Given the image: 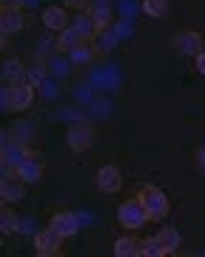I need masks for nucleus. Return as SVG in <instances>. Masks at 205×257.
<instances>
[{
  "mask_svg": "<svg viewBox=\"0 0 205 257\" xmlns=\"http://www.w3.org/2000/svg\"><path fill=\"white\" fill-rule=\"evenodd\" d=\"M34 100V86L28 80H20V83H12L6 92L0 94V103H3V111H23L32 106Z\"/></svg>",
  "mask_w": 205,
  "mask_h": 257,
  "instance_id": "f257e3e1",
  "label": "nucleus"
},
{
  "mask_svg": "<svg viewBox=\"0 0 205 257\" xmlns=\"http://www.w3.org/2000/svg\"><path fill=\"white\" fill-rule=\"evenodd\" d=\"M148 220L151 217H148V211H146V206H142L140 197H131V200L120 203V209H117V223H120L126 231L142 229Z\"/></svg>",
  "mask_w": 205,
  "mask_h": 257,
  "instance_id": "f03ea898",
  "label": "nucleus"
},
{
  "mask_svg": "<svg viewBox=\"0 0 205 257\" xmlns=\"http://www.w3.org/2000/svg\"><path fill=\"white\" fill-rule=\"evenodd\" d=\"M140 200H142V206H146V211H148V217L151 220H162L168 214V197H166V192L162 189H157V186H146L140 192Z\"/></svg>",
  "mask_w": 205,
  "mask_h": 257,
  "instance_id": "7ed1b4c3",
  "label": "nucleus"
},
{
  "mask_svg": "<svg viewBox=\"0 0 205 257\" xmlns=\"http://www.w3.org/2000/svg\"><path fill=\"white\" fill-rule=\"evenodd\" d=\"M63 240H66L63 234H57V231L48 226V229H40L38 234H34L32 246H34V254H40V257H54V254H60Z\"/></svg>",
  "mask_w": 205,
  "mask_h": 257,
  "instance_id": "20e7f679",
  "label": "nucleus"
},
{
  "mask_svg": "<svg viewBox=\"0 0 205 257\" xmlns=\"http://www.w3.org/2000/svg\"><path fill=\"white\" fill-rule=\"evenodd\" d=\"M66 140H68V146L74 149V152H86V149L94 143V128H92V123H74V126H68V135H66Z\"/></svg>",
  "mask_w": 205,
  "mask_h": 257,
  "instance_id": "39448f33",
  "label": "nucleus"
},
{
  "mask_svg": "<svg viewBox=\"0 0 205 257\" xmlns=\"http://www.w3.org/2000/svg\"><path fill=\"white\" fill-rule=\"evenodd\" d=\"M97 189L106 194H117L122 189V175L117 166H102L97 172Z\"/></svg>",
  "mask_w": 205,
  "mask_h": 257,
  "instance_id": "423d86ee",
  "label": "nucleus"
},
{
  "mask_svg": "<svg viewBox=\"0 0 205 257\" xmlns=\"http://www.w3.org/2000/svg\"><path fill=\"white\" fill-rule=\"evenodd\" d=\"M48 226H52L57 234H63V237H74L77 231H80V217H77L74 211H57Z\"/></svg>",
  "mask_w": 205,
  "mask_h": 257,
  "instance_id": "0eeeda50",
  "label": "nucleus"
},
{
  "mask_svg": "<svg viewBox=\"0 0 205 257\" xmlns=\"http://www.w3.org/2000/svg\"><path fill=\"white\" fill-rule=\"evenodd\" d=\"M0 29H3V35L23 32V9L20 6H0Z\"/></svg>",
  "mask_w": 205,
  "mask_h": 257,
  "instance_id": "6e6552de",
  "label": "nucleus"
},
{
  "mask_svg": "<svg viewBox=\"0 0 205 257\" xmlns=\"http://www.w3.org/2000/svg\"><path fill=\"white\" fill-rule=\"evenodd\" d=\"M23 192H26V183L18 175H3V180H0V200L18 203L23 200Z\"/></svg>",
  "mask_w": 205,
  "mask_h": 257,
  "instance_id": "1a4fd4ad",
  "label": "nucleus"
},
{
  "mask_svg": "<svg viewBox=\"0 0 205 257\" xmlns=\"http://www.w3.org/2000/svg\"><path fill=\"white\" fill-rule=\"evenodd\" d=\"M40 20H43V26L52 29V32H63V29L68 26V12H66L63 6H46L43 15H40Z\"/></svg>",
  "mask_w": 205,
  "mask_h": 257,
  "instance_id": "9d476101",
  "label": "nucleus"
},
{
  "mask_svg": "<svg viewBox=\"0 0 205 257\" xmlns=\"http://www.w3.org/2000/svg\"><path fill=\"white\" fill-rule=\"evenodd\" d=\"M114 254L117 257H137V254H142V240H137L134 231L122 234V237L114 240Z\"/></svg>",
  "mask_w": 205,
  "mask_h": 257,
  "instance_id": "9b49d317",
  "label": "nucleus"
},
{
  "mask_svg": "<svg viewBox=\"0 0 205 257\" xmlns=\"http://www.w3.org/2000/svg\"><path fill=\"white\" fill-rule=\"evenodd\" d=\"M14 175H18L26 186H28V183H38L40 177H43V166H40L34 157H26V160H23V163L14 169Z\"/></svg>",
  "mask_w": 205,
  "mask_h": 257,
  "instance_id": "f8f14e48",
  "label": "nucleus"
},
{
  "mask_svg": "<svg viewBox=\"0 0 205 257\" xmlns=\"http://www.w3.org/2000/svg\"><path fill=\"white\" fill-rule=\"evenodd\" d=\"M177 49L182 52V55H200L202 52V35L200 32H186V35L177 37Z\"/></svg>",
  "mask_w": 205,
  "mask_h": 257,
  "instance_id": "ddd939ff",
  "label": "nucleus"
},
{
  "mask_svg": "<svg viewBox=\"0 0 205 257\" xmlns=\"http://www.w3.org/2000/svg\"><path fill=\"white\" fill-rule=\"evenodd\" d=\"M80 43H86V40L74 32V26H66L63 32L57 35V49H60V52H72V49H77Z\"/></svg>",
  "mask_w": 205,
  "mask_h": 257,
  "instance_id": "4468645a",
  "label": "nucleus"
},
{
  "mask_svg": "<svg viewBox=\"0 0 205 257\" xmlns=\"http://www.w3.org/2000/svg\"><path fill=\"white\" fill-rule=\"evenodd\" d=\"M0 231H3V234H18L20 231V217L9 209V206L0 209Z\"/></svg>",
  "mask_w": 205,
  "mask_h": 257,
  "instance_id": "2eb2a0df",
  "label": "nucleus"
},
{
  "mask_svg": "<svg viewBox=\"0 0 205 257\" xmlns=\"http://www.w3.org/2000/svg\"><path fill=\"white\" fill-rule=\"evenodd\" d=\"M72 26H74V32H77L80 37H83L86 43H92L94 37H97V26H94L92 15H83V18H77L74 23H72Z\"/></svg>",
  "mask_w": 205,
  "mask_h": 257,
  "instance_id": "dca6fc26",
  "label": "nucleus"
},
{
  "mask_svg": "<svg viewBox=\"0 0 205 257\" xmlns=\"http://www.w3.org/2000/svg\"><path fill=\"white\" fill-rule=\"evenodd\" d=\"M157 237L162 240V246H166L168 254H174V251H177V248L182 246V237H180V231L174 229V226H166V229H160Z\"/></svg>",
  "mask_w": 205,
  "mask_h": 257,
  "instance_id": "f3484780",
  "label": "nucleus"
},
{
  "mask_svg": "<svg viewBox=\"0 0 205 257\" xmlns=\"http://www.w3.org/2000/svg\"><path fill=\"white\" fill-rule=\"evenodd\" d=\"M3 80L9 83H20L26 80V72H23V63L20 60H6V66H3Z\"/></svg>",
  "mask_w": 205,
  "mask_h": 257,
  "instance_id": "a211bd4d",
  "label": "nucleus"
},
{
  "mask_svg": "<svg viewBox=\"0 0 205 257\" xmlns=\"http://www.w3.org/2000/svg\"><path fill=\"white\" fill-rule=\"evenodd\" d=\"M92 20H94V26H97V32L108 29V26H112V9H108V6H94V9H92Z\"/></svg>",
  "mask_w": 205,
  "mask_h": 257,
  "instance_id": "6ab92c4d",
  "label": "nucleus"
},
{
  "mask_svg": "<svg viewBox=\"0 0 205 257\" xmlns=\"http://www.w3.org/2000/svg\"><path fill=\"white\" fill-rule=\"evenodd\" d=\"M142 12H146L148 18H166L168 0H142Z\"/></svg>",
  "mask_w": 205,
  "mask_h": 257,
  "instance_id": "aec40b11",
  "label": "nucleus"
},
{
  "mask_svg": "<svg viewBox=\"0 0 205 257\" xmlns=\"http://www.w3.org/2000/svg\"><path fill=\"white\" fill-rule=\"evenodd\" d=\"M142 254L146 257H162V254H168V251H166V246H162L160 237H146L142 240Z\"/></svg>",
  "mask_w": 205,
  "mask_h": 257,
  "instance_id": "412c9836",
  "label": "nucleus"
},
{
  "mask_svg": "<svg viewBox=\"0 0 205 257\" xmlns=\"http://www.w3.org/2000/svg\"><path fill=\"white\" fill-rule=\"evenodd\" d=\"M68 55H72V60H74L77 66H83V63H88V60H92V49L86 46V43H80V46L72 49Z\"/></svg>",
  "mask_w": 205,
  "mask_h": 257,
  "instance_id": "4be33fe9",
  "label": "nucleus"
},
{
  "mask_svg": "<svg viewBox=\"0 0 205 257\" xmlns=\"http://www.w3.org/2000/svg\"><path fill=\"white\" fill-rule=\"evenodd\" d=\"M12 135H14V143H20V146H26L28 138H32V132H28V126H23V123H18V126H12Z\"/></svg>",
  "mask_w": 205,
  "mask_h": 257,
  "instance_id": "5701e85b",
  "label": "nucleus"
},
{
  "mask_svg": "<svg viewBox=\"0 0 205 257\" xmlns=\"http://www.w3.org/2000/svg\"><path fill=\"white\" fill-rule=\"evenodd\" d=\"M196 72L205 74V52H200V55H196Z\"/></svg>",
  "mask_w": 205,
  "mask_h": 257,
  "instance_id": "b1692460",
  "label": "nucleus"
},
{
  "mask_svg": "<svg viewBox=\"0 0 205 257\" xmlns=\"http://www.w3.org/2000/svg\"><path fill=\"white\" fill-rule=\"evenodd\" d=\"M3 6H23V0H3Z\"/></svg>",
  "mask_w": 205,
  "mask_h": 257,
  "instance_id": "393cba45",
  "label": "nucleus"
},
{
  "mask_svg": "<svg viewBox=\"0 0 205 257\" xmlns=\"http://www.w3.org/2000/svg\"><path fill=\"white\" fill-rule=\"evenodd\" d=\"M68 6H86V0H66Z\"/></svg>",
  "mask_w": 205,
  "mask_h": 257,
  "instance_id": "a878e982",
  "label": "nucleus"
},
{
  "mask_svg": "<svg viewBox=\"0 0 205 257\" xmlns=\"http://www.w3.org/2000/svg\"><path fill=\"white\" fill-rule=\"evenodd\" d=\"M200 166H202V169H205V149H202V152H200Z\"/></svg>",
  "mask_w": 205,
  "mask_h": 257,
  "instance_id": "bb28decb",
  "label": "nucleus"
}]
</instances>
